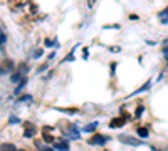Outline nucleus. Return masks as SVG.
<instances>
[{
  "label": "nucleus",
  "instance_id": "nucleus-1",
  "mask_svg": "<svg viewBox=\"0 0 168 151\" xmlns=\"http://www.w3.org/2000/svg\"><path fill=\"white\" fill-rule=\"evenodd\" d=\"M108 141H109L108 136L101 134V133H94L89 139H87V144H89V146H104Z\"/></svg>",
  "mask_w": 168,
  "mask_h": 151
},
{
  "label": "nucleus",
  "instance_id": "nucleus-2",
  "mask_svg": "<svg viewBox=\"0 0 168 151\" xmlns=\"http://www.w3.org/2000/svg\"><path fill=\"white\" fill-rule=\"evenodd\" d=\"M118 139H120L123 144H130V146H145V143H143L141 139H138V138H133V136L120 134V136H118Z\"/></svg>",
  "mask_w": 168,
  "mask_h": 151
},
{
  "label": "nucleus",
  "instance_id": "nucleus-3",
  "mask_svg": "<svg viewBox=\"0 0 168 151\" xmlns=\"http://www.w3.org/2000/svg\"><path fill=\"white\" fill-rule=\"evenodd\" d=\"M54 149H57V151H69V149H71V146H69L67 141L59 139V141H54Z\"/></svg>",
  "mask_w": 168,
  "mask_h": 151
},
{
  "label": "nucleus",
  "instance_id": "nucleus-4",
  "mask_svg": "<svg viewBox=\"0 0 168 151\" xmlns=\"http://www.w3.org/2000/svg\"><path fill=\"white\" fill-rule=\"evenodd\" d=\"M126 124V119L125 118H113L109 121V128L111 129H116V128H123Z\"/></svg>",
  "mask_w": 168,
  "mask_h": 151
},
{
  "label": "nucleus",
  "instance_id": "nucleus-5",
  "mask_svg": "<svg viewBox=\"0 0 168 151\" xmlns=\"http://www.w3.org/2000/svg\"><path fill=\"white\" fill-rule=\"evenodd\" d=\"M14 69V64H12V61H5L2 64V67H0V76L2 74H7V72H12Z\"/></svg>",
  "mask_w": 168,
  "mask_h": 151
},
{
  "label": "nucleus",
  "instance_id": "nucleus-6",
  "mask_svg": "<svg viewBox=\"0 0 168 151\" xmlns=\"http://www.w3.org/2000/svg\"><path fill=\"white\" fill-rule=\"evenodd\" d=\"M136 134L140 136L141 139H146L148 136H150V133H148V128H145V126H140V128L136 129Z\"/></svg>",
  "mask_w": 168,
  "mask_h": 151
},
{
  "label": "nucleus",
  "instance_id": "nucleus-7",
  "mask_svg": "<svg viewBox=\"0 0 168 151\" xmlns=\"http://www.w3.org/2000/svg\"><path fill=\"white\" fill-rule=\"evenodd\" d=\"M98 126H99V123H98V121H94V123H89V124H86L84 126V133H92V131H96V128Z\"/></svg>",
  "mask_w": 168,
  "mask_h": 151
},
{
  "label": "nucleus",
  "instance_id": "nucleus-8",
  "mask_svg": "<svg viewBox=\"0 0 168 151\" xmlns=\"http://www.w3.org/2000/svg\"><path fill=\"white\" fill-rule=\"evenodd\" d=\"M27 84V77H24V79L20 81V82H19V86L15 87V91H14V94H15V96H20V91L24 89V86H25Z\"/></svg>",
  "mask_w": 168,
  "mask_h": 151
},
{
  "label": "nucleus",
  "instance_id": "nucleus-9",
  "mask_svg": "<svg viewBox=\"0 0 168 151\" xmlns=\"http://www.w3.org/2000/svg\"><path fill=\"white\" fill-rule=\"evenodd\" d=\"M42 138H44V141H46V143H54V136L47 133V128L42 129Z\"/></svg>",
  "mask_w": 168,
  "mask_h": 151
},
{
  "label": "nucleus",
  "instance_id": "nucleus-10",
  "mask_svg": "<svg viewBox=\"0 0 168 151\" xmlns=\"http://www.w3.org/2000/svg\"><path fill=\"white\" fill-rule=\"evenodd\" d=\"M150 87H151V81H148V82H146V84H145V86H141V87H140V89H136V91H135V92H133V94H131V96H135V94H141V92H145V91H148V89H150Z\"/></svg>",
  "mask_w": 168,
  "mask_h": 151
},
{
  "label": "nucleus",
  "instance_id": "nucleus-11",
  "mask_svg": "<svg viewBox=\"0 0 168 151\" xmlns=\"http://www.w3.org/2000/svg\"><path fill=\"white\" fill-rule=\"evenodd\" d=\"M24 77H25V76H22L20 72L17 71V72H14V74L10 76V81H12V82H20V81L24 79Z\"/></svg>",
  "mask_w": 168,
  "mask_h": 151
},
{
  "label": "nucleus",
  "instance_id": "nucleus-12",
  "mask_svg": "<svg viewBox=\"0 0 168 151\" xmlns=\"http://www.w3.org/2000/svg\"><path fill=\"white\" fill-rule=\"evenodd\" d=\"M143 113H145V106H143V104H138V106H136V111H135V118L140 119Z\"/></svg>",
  "mask_w": 168,
  "mask_h": 151
},
{
  "label": "nucleus",
  "instance_id": "nucleus-13",
  "mask_svg": "<svg viewBox=\"0 0 168 151\" xmlns=\"http://www.w3.org/2000/svg\"><path fill=\"white\" fill-rule=\"evenodd\" d=\"M34 97L31 94H24V96H19V103H32Z\"/></svg>",
  "mask_w": 168,
  "mask_h": 151
},
{
  "label": "nucleus",
  "instance_id": "nucleus-14",
  "mask_svg": "<svg viewBox=\"0 0 168 151\" xmlns=\"http://www.w3.org/2000/svg\"><path fill=\"white\" fill-rule=\"evenodd\" d=\"M44 46H46V47H57L59 42L54 40V39H46V40H44Z\"/></svg>",
  "mask_w": 168,
  "mask_h": 151
},
{
  "label": "nucleus",
  "instance_id": "nucleus-15",
  "mask_svg": "<svg viewBox=\"0 0 168 151\" xmlns=\"http://www.w3.org/2000/svg\"><path fill=\"white\" fill-rule=\"evenodd\" d=\"M19 72H20L22 76H25L27 72H29V66L25 64V62H22V64H20V67H19Z\"/></svg>",
  "mask_w": 168,
  "mask_h": 151
},
{
  "label": "nucleus",
  "instance_id": "nucleus-16",
  "mask_svg": "<svg viewBox=\"0 0 168 151\" xmlns=\"http://www.w3.org/2000/svg\"><path fill=\"white\" fill-rule=\"evenodd\" d=\"M0 149H2V151H15V146L10 144V143H5V144H3Z\"/></svg>",
  "mask_w": 168,
  "mask_h": 151
},
{
  "label": "nucleus",
  "instance_id": "nucleus-17",
  "mask_svg": "<svg viewBox=\"0 0 168 151\" xmlns=\"http://www.w3.org/2000/svg\"><path fill=\"white\" fill-rule=\"evenodd\" d=\"M34 134H36V128H29V129H25V133H24L25 138H32Z\"/></svg>",
  "mask_w": 168,
  "mask_h": 151
},
{
  "label": "nucleus",
  "instance_id": "nucleus-18",
  "mask_svg": "<svg viewBox=\"0 0 168 151\" xmlns=\"http://www.w3.org/2000/svg\"><path fill=\"white\" fill-rule=\"evenodd\" d=\"M42 54H44L42 49H36V51L32 52V57H34V59H39V57H42Z\"/></svg>",
  "mask_w": 168,
  "mask_h": 151
},
{
  "label": "nucleus",
  "instance_id": "nucleus-19",
  "mask_svg": "<svg viewBox=\"0 0 168 151\" xmlns=\"http://www.w3.org/2000/svg\"><path fill=\"white\" fill-rule=\"evenodd\" d=\"M57 111H62V113H67V114H74V113H77V109H74V108H71V109H61V108H56Z\"/></svg>",
  "mask_w": 168,
  "mask_h": 151
},
{
  "label": "nucleus",
  "instance_id": "nucleus-20",
  "mask_svg": "<svg viewBox=\"0 0 168 151\" xmlns=\"http://www.w3.org/2000/svg\"><path fill=\"white\" fill-rule=\"evenodd\" d=\"M163 17H168V7L165 8V10L158 12V19H163Z\"/></svg>",
  "mask_w": 168,
  "mask_h": 151
},
{
  "label": "nucleus",
  "instance_id": "nucleus-21",
  "mask_svg": "<svg viewBox=\"0 0 168 151\" xmlns=\"http://www.w3.org/2000/svg\"><path fill=\"white\" fill-rule=\"evenodd\" d=\"M8 123H10V124H17V123H20V119H19L17 116H10V119H8Z\"/></svg>",
  "mask_w": 168,
  "mask_h": 151
},
{
  "label": "nucleus",
  "instance_id": "nucleus-22",
  "mask_svg": "<svg viewBox=\"0 0 168 151\" xmlns=\"http://www.w3.org/2000/svg\"><path fill=\"white\" fill-rule=\"evenodd\" d=\"M5 42H7V35H5V34H2V35H0V46H3Z\"/></svg>",
  "mask_w": 168,
  "mask_h": 151
},
{
  "label": "nucleus",
  "instance_id": "nucleus-23",
  "mask_svg": "<svg viewBox=\"0 0 168 151\" xmlns=\"http://www.w3.org/2000/svg\"><path fill=\"white\" fill-rule=\"evenodd\" d=\"M109 66H111V74H115V71H116V66H118V64H116V62H111Z\"/></svg>",
  "mask_w": 168,
  "mask_h": 151
},
{
  "label": "nucleus",
  "instance_id": "nucleus-24",
  "mask_svg": "<svg viewBox=\"0 0 168 151\" xmlns=\"http://www.w3.org/2000/svg\"><path fill=\"white\" fill-rule=\"evenodd\" d=\"M160 22H161V25H168V17H163V19H160Z\"/></svg>",
  "mask_w": 168,
  "mask_h": 151
},
{
  "label": "nucleus",
  "instance_id": "nucleus-25",
  "mask_svg": "<svg viewBox=\"0 0 168 151\" xmlns=\"http://www.w3.org/2000/svg\"><path fill=\"white\" fill-rule=\"evenodd\" d=\"M47 67H49L47 64H42V66H41V67H39V69H37V72H42V71H46Z\"/></svg>",
  "mask_w": 168,
  "mask_h": 151
},
{
  "label": "nucleus",
  "instance_id": "nucleus-26",
  "mask_svg": "<svg viewBox=\"0 0 168 151\" xmlns=\"http://www.w3.org/2000/svg\"><path fill=\"white\" fill-rule=\"evenodd\" d=\"M41 151H54V149L49 148V146H41Z\"/></svg>",
  "mask_w": 168,
  "mask_h": 151
},
{
  "label": "nucleus",
  "instance_id": "nucleus-27",
  "mask_svg": "<svg viewBox=\"0 0 168 151\" xmlns=\"http://www.w3.org/2000/svg\"><path fill=\"white\" fill-rule=\"evenodd\" d=\"M166 61H168V56H166Z\"/></svg>",
  "mask_w": 168,
  "mask_h": 151
},
{
  "label": "nucleus",
  "instance_id": "nucleus-28",
  "mask_svg": "<svg viewBox=\"0 0 168 151\" xmlns=\"http://www.w3.org/2000/svg\"><path fill=\"white\" fill-rule=\"evenodd\" d=\"M104 151H109V149H104Z\"/></svg>",
  "mask_w": 168,
  "mask_h": 151
}]
</instances>
